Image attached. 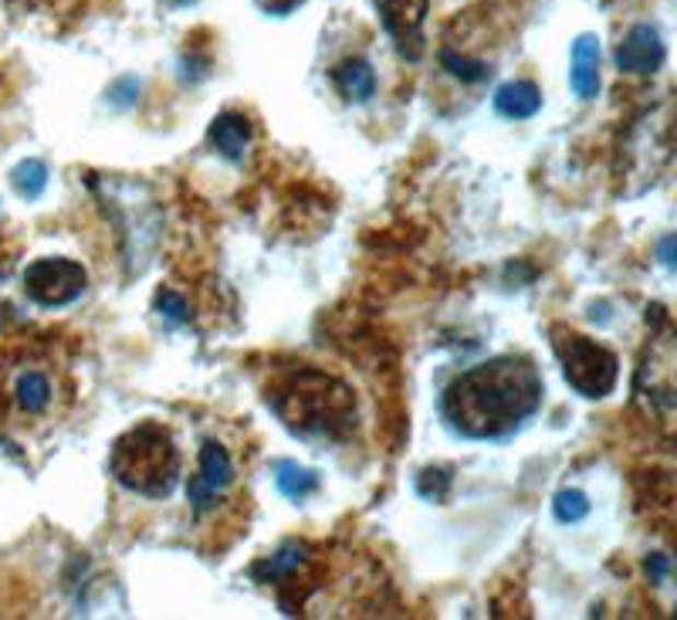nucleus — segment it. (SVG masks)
<instances>
[{"mask_svg":"<svg viewBox=\"0 0 677 620\" xmlns=\"http://www.w3.org/2000/svg\"><path fill=\"white\" fill-rule=\"evenodd\" d=\"M542 373L528 356H494L454 376L441 397V413L460 437L498 441L542 407Z\"/></svg>","mask_w":677,"mask_h":620,"instance_id":"obj_1","label":"nucleus"},{"mask_svg":"<svg viewBox=\"0 0 677 620\" xmlns=\"http://www.w3.org/2000/svg\"><path fill=\"white\" fill-rule=\"evenodd\" d=\"M79 387L68 356L51 339H17L0 353V418L14 431L42 434L68 418Z\"/></svg>","mask_w":677,"mask_h":620,"instance_id":"obj_2","label":"nucleus"},{"mask_svg":"<svg viewBox=\"0 0 677 620\" xmlns=\"http://www.w3.org/2000/svg\"><path fill=\"white\" fill-rule=\"evenodd\" d=\"M275 418L305 441H346L355 431V397L336 373L308 363L278 370L265 387Z\"/></svg>","mask_w":677,"mask_h":620,"instance_id":"obj_3","label":"nucleus"},{"mask_svg":"<svg viewBox=\"0 0 677 620\" xmlns=\"http://www.w3.org/2000/svg\"><path fill=\"white\" fill-rule=\"evenodd\" d=\"M180 447L160 421H139L122 431L109 452V471L119 486L142 499H166L180 481Z\"/></svg>","mask_w":677,"mask_h":620,"instance_id":"obj_4","label":"nucleus"},{"mask_svg":"<svg viewBox=\"0 0 677 620\" xmlns=\"http://www.w3.org/2000/svg\"><path fill=\"white\" fill-rule=\"evenodd\" d=\"M549 339H552V353L562 366L565 384L580 397L603 400L607 394H614V387L620 381V360L614 350H607L603 342L569 329L562 323H556L549 329Z\"/></svg>","mask_w":677,"mask_h":620,"instance_id":"obj_5","label":"nucleus"},{"mask_svg":"<svg viewBox=\"0 0 677 620\" xmlns=\"http://www.w3.org/2000/svg\"><path fill=\"white\" fill-rule=\"evenodd\" d=\"M252 576L275 590L284 613H299L308 597L323 587V553H315L308 542L289 539L271 557H265Z\"/></svg>","mask_w":677,"mask_h":620,"instance_id":"obj_6","label":"nucleus"},{"mask_svg":"<svg viewBox=\"0 0 677 620\" xmlns=\"http://www.w3.org/2000/svg\"><path fill=\"white\" fill-rule=\"evenodd\" d=\"M237 486V465L227 447L218 437H207L200 444L197 471L187 481V502L197 523L221 519L231 505V492Z\"/></svg>","mask_w":677,"mask_h":620,"instance_id":"obj_7","label":"nucleus"},{"mask_svg":"<svg viewBox=\"0 0 677 620\" xmlns=\"http://www.w3.org/2000/svg\"><path fill=\"white\" fill-rule=\"evenodd\" d=\"M24 295L45 308L79 302L89 289V271L71 258H38L24 268Z\"/></svg>","mask_w":677,"mask_h":620,"instance_id":"obj_8","label":"nucleus"},{"mask_svg":"<svg viewBox=\"0 0 677 620\" xmlns=\"http://www.w3.org/2000/svg\"><path fill=\"white\" fill-rule=\"evenodd\" d=\"M640 376H651V387L647 384L637 387V394L651 397V403L667 413L674 407V332H670L667 316H661V332H654L647 342V353L637 370V381Z\"/></svg>","mask_w":677,"mask_h":620,"instance_id":"obj_9","label":"nucleus"},{"mask_svg":"<svg viewBox=\"0 0 677 620\" xmlns=\"http://www.w3.org/2000/svg\"><path fill=\"white\" fill-rule=\"evenodd\" d=\"M386 34L394 38L397 51L407 61L423 55V21H427V0H373Z\"/></svg>","mask_w":677,"mask_h":620,"instance_id":"obj_10","label":"nucleus"},{"mask_svg":"<svg viewBox=\"0 0 677 620\" xmlns=\"http://www.w3.org/2000/svg\"><path fill=\"white\" fill-rule=\"evenodd\" d=\"M664 42H661V31L654 24H633L623 42L614 51V61L620 72L627 75H654L657 68L664 65Z\"/></svg>","mask_w":677,"mask_h":620,"instance_id":"obj_11","label":"nucleus"},{"mask_svg":"<svg viewBox=\"0 0 677 620\" xmlns=\"http://www.w3.org/2000/svg\"><path fill=\"white\" fill-rule=\"evenodd\" d=\"M207 143L218 150L224 160L244 163L247 153H252V143H255L252 119H247L244 113H221L207 129Z\"/></svg>","mask_w":677,"mask_h":620,"instance_id":"obj_12","label":"nucleus"},{"mask_svg":"<svg viewBox=\"0 0 677 620\" xmlns=\"http://www.w3.org/2000/svg\"><path fill=\"white\" fill-rule=\"evenodd\" d=\"M569 85L580 98H593L599 92V42L593 34H580L573 45V68H569Z\"/></svg>","mask_w":677,"mask_h":620,"instance_id":"obj_13","label":"nucleus"},{"mask_svg":"<svg viewBox=\"0 0 677 620\" xmlns=\"http://www.w3.org/2000/svg\"><path fill=\"white\" fill-rule=\"evenodd\" d=\"M332 85L346 102H370L376 92V72L363 58H346L332 68Z\"/></svg>","mask_w":677,"mask_h":620,"instance_id":"obj_14","label":"nucleus"},{"mask_svg":"<svg viewBox=\"0 0 677 620\" xmlns=\"http://www.w3.org/2000/svg\"><path fill=\"white\" fill-rule=\"evenodd\" d=\"M494 109L505 119H532L542 109V92L532 82H505L494 92Z\"/></svg>","mask_w":677,"mask_h":620,"instance_id":"obj_15","label":"nucleus"},{"mask_svg":"<svg viewBox=\"0 0 677 620\" xmlns=\"http://www.w3.org/2000/svg\"><path fill=\"white\" fill-rule=\"evenodd\" d=\"M275 481L284 499L305 502L318 492V475L312 468H302L299 461H275Z\"/></svg>","mask_w":677,"mask_h":620,"instance_id":"obj_16","label":"nucleus"},{"mask_svg":"<svg viewBox=\"0 0 677 620\" xmlns=\"http://www.w3.org/2000/svg\"><path fill=\"white\" fill-rule=\"evenodd\" d=\"M441 65L447 68V72L460 82H468V85H478V82H488L494 68L481 58H471L468 51H457V48H441Z\"/></svg>","mask_w":677,"mask_h":620,"instance_id":"obj_17","label":"nucleus"},{"mask_svg":"<svg viewBox=\"0 0 677 620\" xmlns=\"http://www.w3.org/2000/svg\"><path fill=\"white\" fill-rule=\"evenodd\" d=\"M11 184L24 200H38L48 187V166L42 160H24V163L14 166Z\"/></svg>","mask_w":677,"mask_h":620,"instance_id":"obj_18","label":"nucleus"},{"mask_svg":"<svg viewBox=\"0 0 677 620\" xmlns=\"http://www.w3.org/2000/svg\"><path fill=\"white\" fill-rule=\"evenodd\" d=\"M552 512H556V519L565 523V526H576L583 523L586 515H590V499L576 489H562L552 502Z\"/></svg>","mask_w":677,"mask_h":620,"instance_id":"obj_19","label":"nucleus"},{"mask_svg":"<svg viewBox=\"0 0 677 620\" xmlns=\"http://www.w3.org/2000/svg\"><path fill=\"white\" fill-rule=\"evenodd\" d=\"M156 313L170 323H187V302H184V295L163 289V292H156Z\"/></svg>","mask_w":677,"mask_h":620,"instance_id":"obj_20","label":"nucleus"},{"mask_svg":"<svg viewBox=\"0 0 677 620\" xmlns=\"http://www.w3.org/2000/svg\"><path fill=\"white\" fill-rule=\"evenodd\" d=\"M305 0H258V8L265 14H275V17H284V14H292L295 8H302Z\"/></svg>","mask_w":677,"mask_h":620,"instance_id":"obj_21","label":"nucleus"},{"mask_svg":"<svg viewBox=\"0 0 677 620\" xmlns=\"http://www.w3.org/2000/svg\"><path fill=\"white\" fill-rule=\"evenodd\" d=\"M4 4H8L11 11H27V8L38 4V0H4Z\"/></svg>","mask_w":677,"mask_h":620,"instance_id":"obj_22","label":"nucleus"},{"mask_svg":"<svg viewBox=\"0 0 677 620\" xmlns=\"http://www.w3.org/2000/svg\"><path fill=\"white\" fill-rule=\"evenodd\" d=\"M173 4H190V0H173Z\"/></svg>","mask_w":677,"mask_h":620,"instance_id":"obj_23","label":"nucleus"}]
</instances>
